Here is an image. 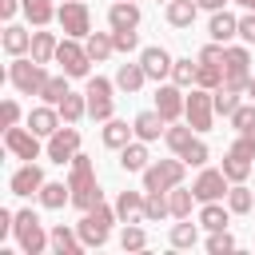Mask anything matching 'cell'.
Instances as JSON below:
<instances>
[{"label": "cell", "mask_w": 255, "mask_h": 255, "mask_svg": "<svg viewBox=\"0 0 255 255\" xmlns=\"http://www.w3.org/2000/svg\"><path fill=\"white\" fill-rule=\"evenodd\" d=\"M68 187H72V203H76L80 211H88V207H96V203L104 199V191H100V183H96V163H92L88 155H76V159L68 163Z\"/></svg>", "instance_id": "cell-1"}, {"label": "cell", "mask_w": 255, "mask_h": 255, "mask_svg": "<svg viewBox=\"0 0 255 255\" xmlns=\"http://www.w3.org/2000/svg\"><path fill=\"white\" fill-rule=\"evenodd\" d=\"M120 215H116V207H108L104 199L96 203V207H88L84 211V219L76 223V231H80V239H84V247H104L108 243V231H112V223H116Z\"/></svg>", "instance_id": "cell-2"}, {"label": "cell", "mask_w": 255, "mask_h": 255, "mask_svg": "<svg viewBox=\"0 0 255 255\" xmlns=\"http://www.w3.org/2000/svg\"><path fill=\"white\" fill-rule=\"evenodd\" d=\"M8 80H12V88H16L20 96H40L44 84H48V72H44L40 60H32V56H16L12 68H8Z\"/></svg>", "instance_id": "cell-3"}, {"label": "cell", "mask_w": 255, "mask_h": 255, "mask_svg": "<svg viewBox=\"0 0 255 255\" xmlns=\"http://www.w3.org/2000/svg\"><path fill=\"white\" fill-rule=\"evenodd\" d=\"M191 131H195L191 124H187V128H167V131H163V139H167V147H171V151H175L183 163H191V167H203L211 151H207V143H203V139H195Z\"/></svg>", "instance_id": "cell-4"}, {"label": "cell", "mask_w": 255, "mask_h": 255, "mask_svg": "<svg viewBox=\"0 0 255 255\" xmlns=\"http://www.w3.org/2000/svg\"><path fill=\"white\" fill-rule=\"evenodd\" d=\"M12 231H16L24 255H40L44 247H52V235L44 231V223H40L36 211H16V227H12Z\"/></svg>", "instance_id": "cell-5"}, {"label": "cell", "mask_w": 255, "mask_h": 255, "mask_svg": "<svg viewBox=\"0 0 255 255\" xmlns=\"http://www.w3.org/2000/svg\"><path fill=\"white\" fill-rule=\"evenodd\" d=\"M183 159L175 155V159H155V163H147L143 167V191H171V187H179L183 183Z\"/></svg>", "instance_id": "cell-6"}, {"label": "cell", "mask_w": 255, "mask_h": 255, "mask_svg": "<svg viewBox=\"0 0 255 255\" xmlns=\"http://www.w3.org/2000/svg\"><path fill=\"white\" fill-rule=\"evenodd\" d=\"M56 20H60V28H64L68 36H76V40H88V36H92V16H88V4H84V0H64V4L56 8Z\"/></svg>", "instance_id": "cell-7"}, {"label": "cell", "mask_w": 255, "mask_h": 255, "mask_svg": "<svg viewBox=\"0 0 255 255\" xmlns=\"http://www.w3.org/2000/svg\"><path fill=\"white\" fill-rule=\"evenodd\" d=\"M56 64H60V68H64V76H72V80H80V76H88V72H92V56H88V48H84V44H76V36L60 40V48H56Z\"/></svg>", "instance_id": "cell-8"}, {"label": "cell", "mask_w": 255, "mask_h": 255, "mask_svg": "<svg viewBox=\"0 0 255 255\" xmlns=\"http://www.w3.org/2000/svg\"><path fill=\"white\" fill-rule=\"evenodd\" d=\"M84 96H88V116H92V120H100V124H108V120H112V112H116V100H112V80L92 76Z\"/></svg>", "instance_id": "cell-9"}, {"label": "cell", "mask_w": 255, "mask_h": 255, "mask_svg": "<svg viewBox=\"0 0 255 255\" xmlns=\"http://www.w3.org/2000/svg\"><path fill=\"white\" fill-rule=\"evenodd\" d=\"M183 120H187L195 131H207V128H211V120H215V100H211L207 88H191L187 108H183Z\"/></svg>", "instance_id": "cell-10"}, {"label": "cell", "mask_w": 255, "mask_h": 255, "mask_svg": "<svg viewBox=\"0 0 255 255\" xmlns=\"http://www.w3.org/2000/svg\"><path fill=\"white\" fill-rule=\"evenodd\" d=\"M247 80H251V52L247 48H227V56H223V84L247 92Z\"/></svg>", "instance_id": "cell-11"}, {"label": "cell", "mask_w": 255, "mask_h": 255, "mask_svg": "<svg viewBox=\"0 0 255 255\" xmlns=\"http://www.w3.org/2000/svg\"><path fill=\"white\" fill-rule=\"evenodd\" d=\"M44 151H48V159H52V163H72V159L80 155V131H76L72 124H68V128H60V131H52Z\"/></svg>", "instance_id": "cell-12"}, {"label": "cell", "mask_w": 255, "mask_h": 255, "mask_svg": "<svg viewBox=\"0 0 255 255\" xmlns=\"http://www.w3.org/2000/svg\"><path fill=\"white\" fill-rule=\"evenodd\" d=\"M251 167H255V151H251L243 139H235V143L227 147V155H223V175H227L231 183H243V179L251 175Z\"/></svg>", "instance_id": "cell-13"}, {"label": "cell", "mask_w": 255, "mask_h": 255, "mask_svg": "<svg viewBox=\"0 0 255 255\" xmlns=\"http://www.w3.org/2000/svg\"><path fill=\"white\" fill-rule=\"evenodd\" d=\"M4 147L16 159H40V135L32 128H4Z\"/></svg>", "instance_id": "cell-14"}, {"label": "cell", "mask_w": 255, "mask_h": 255, "mask_svg": "<svg viewBox=\"0 0 255 255\" xmlns=\"http://www.w3.org/2000/svg\"><path fill=\"white\" fill-rule=\"evenodd\" d=\"M231 179L223 175V167H207V171H199V179L191 183V191H195V199L199 203H211V199H223L231 187H227Z\"/></svg>", "instance_id": "cell-15"}, {"label": "cell", "mask_w": 255, "mask_h": 255, "mask_svg": "<svg viewBox=\"0 0 255 255\" xmlns=\"http://www.w3.org/2000/svg\"><path fill=\"white\" fill-rule=\"evenodd\" d=\"M183 108H187V96L179 92V84H159V88H155V112H159L167 124H175V120L183 116Z\"/></svg>", "instance_id": "cell-16"}, {"label": "cell", "mask_w": 255, "mask_h": 255, "mask_svg": "<svg viewBox=\"0 0 255 255\" xmlns=\"http://www.w3.org/2000/svg\"><path fill=\"white\" fill-rule=\"evenodd\" d=\"M48 179H44V171H40V163H24V167H16L12 171V179H8V187H12V195H40V187H44Z\"/></svg>", "instance_id": "cell-17"}, {"label": "cell", "mask_w": 255, "mask_h": 255, "mask_svg": "<svg viewBox=\"0 0 255 255\" xmlns=\"http://www.w3.org/2000/svg\"><path fill=\"white\" fill-rule=\"evenodd\" d=\"M108 24H112V32H135V28H139V4H131V0H112Z\"/></svg>", "instance_id": "cell-18"}, {"label": "cell", "mask_w": 255, "mask_h": 255, "mask_svg": "<svg viewBox=\"0 0 255 255\" xmlns=\"http://www.w3.org/2000/svg\"><path fill=\"white\" fill-rule=\"evenodd\" d=\"M139 64H143L147 80H155V84H159L163 76H171V64H175V60H171L159 44H151V48H143V52H139Z\"/></svg>", "instance_id": "cell-19"}, {"label": "cell", "mask_w": 255, "mask_h": 255, "mask_svg": "<svg viewBox=\"0 0 255 255\" xmlns=\"http://www.w3.org/2000/svg\"><path fill=\"white\" fill-rule=\"evenodd\" d=\"M116 215H120V223H143V219H147V199H143L139 191H120Z\"/></svg>", "instance_id": "cell-20"}, {"label": "cell", "mask_w": 255, "mask_h": 255, "mask_svg": "<svg viewBox=\"0 0 255 255\" xmlns=\"http://www.w3.org/2000/svg\"><path fill=\"white\" fill-rule=\"evenodd\" d=\"M60 108L56 104H44V108H32L28 112V128L36 131V135H52V131H60Z\"/></svg>", "instance_id": "cell-21"}, {"label": "cell", "mask_w": 255, "mask_h": 255, "mask_svg": "<svg viewBox=\"0 0 255 255\" xmlns=\"http://www.w3.org/2000/svg\"><path fill=\"white\" fill-rule=\"evenodd\" d=\"M131 128H135V135H139L143 143H151V139H159V135L167 131V120L151 108V112H139V116L131 120Z\"/></svg>", "instance_id": "cell-22"}, {"label": "cell", "mask_w": 255, "mask_h": 255, "mask_svg": "<svg viewBox=\"0 0 255 255\" xmlns=\"http://www.w3.org/2000/svg\"><path fill=\"white\" fill-rule=\"evenodd\" d=\"M48 235H52V251H56V255H80V251H84L80 231H72V227H64V223H56Z\"/></svg>", "instance_id": "cell-23"}, {"label": "cell", "mask_w": 255, "mask_h": 255, "mask_svg": "<svg viewBox=\"0 0 255 255\" xmlns=\"http://www.w3.org/2000/svg\"><path fill=\"white\" fill-rule=\"evenodd\" d=\"M207 36L211 40H219V44H227L231 36H239V16H231V12H211V24H207Z\"/></svg>", "instance_id": "cell-24"}, {"label": "cell", "mask_w": 255, "mask_h": 255, "mask_svg": "<svg viewBox=\"0 0 255 255\" xmlns=\"http://www.w3.org/2000/svg\"><path fill=\"white\" fill-rule=\"evenodd\" d=\"M0 44H4L8 56H28V52H32V32L20 28V24H8L4 36H0Z\"/></svg>", "instance_id": "cell-25"}, {"label": "cell", "mask_w": 255, "mask_h": 255, "mask_svg": "<svg viewBox=\"0 0 255 255\" xmlns=\"http://www.w3.org/2000/svg\"><path fill=\"white\" fill-rule=\"evenodd\" d=\"M40 203H44L48 211H60L64 203H72V187L60 183V179H48V183L40 187Z\"/></svg>", "instance_id": "cell-26"}, {"label": "cell", "mask_w": 255, "mask_h": 255, "mask_svg": "<svg viewBox=\"0 0 255 255\" xmlns=\"http://www.w3.org/2000/svg\"><path fill=\"white\" fill-rule=\"evenodd\" d=\"M195 12H199L195 0H167V24L171 28H191L195 24Z\"/></svg>", "instance_id": "cell-27"}, {"label": "cell", "mask_w": 255, "mask_h": 255, "mask_svg": "<svg viewBox=\"0 0 255 255\" xmlns=\"http://www.w3.org/2000/svg\"><path fill=\"white\" fill-rule=\"evenodd\" d=\"M143 80H147V72H143V64H120V72H116V88L120 92H139L143 88Z\"/></svg>", "instance_id": "cell-28"}, {"label": "cell", "mask_w": 255, "mask_h": 255, "mask_svg": "<svg viewBox=\"0 0 255 255\" xmlns=\"http://www.w3.org/2000/svg\"><path fill=\"white\" fill-rule=\"evenodd\" d=\"M227 215H231V207H219V199H211V203L199 207V227H207V231H227Z\"/></svg>", "instance_id": "cell-29"}, {"label": "cell", "mask_w": 255, "mask_h": 255, "mask_svg": "<svg viewBox=\"0 0 255 255\" xmlns=\"http://www.w3.org/2000/svg\"><path fill=\"white\" fill-rule=\"evenodd\" d=\"M56 48H60V40H56L52 32H32V60L52 64V60H56Z\"/></svg>", "instance_id": "cell-30"}, {"label": "cell", "mask_w": 255, "mask_h": 255, "mask_svg": "<svg viewBox=\"0 0 255 255\" xmlns=\"http://www.w3.org/2000/svg\"><path fill=\"white\" fill-rule=\"evenodd\" d=\"M84 116H88V96L68 92V96L60 100V120H64V124H80Z\"/></svg>", "instance_id": "cell-31"}, {"label": "cell", "mask_w": 255, "mask_h": 255, "mask_svg": "<svg viewBox=\"0 0 255 255\" xmlns=\"http://www.w3.org/2000/svg\"><path fill=\"white\" fill-rule=\"evenodd\" d=\"M120 167H124V171H143V167H147V147H143V139L120 147Z\"/></svg>", "instance_id": "cell-32"}, {"label": "cell", "mask_w": 255, "mask_h": 255, "mask_svg": "<svg viewBox=\"0 0 255 255\" xmlns=\"http://www.w3.org/2000/svg\"><path fill=\"white\" fill-rule=\"evenodd\" d=\"M131 131H135V128H128L124 120L112 116V120L104 124V147H124V143H131Z\"/></svg>", "instance_id": "cell-33"}, {"label": "cell", "mask_w": 255, "mask_h": 255, "mask_svg": "<svg viewBox=\"0 0 255 255\" xmlns=\"http://www.w3.org/2000/svg\"><path fill=\"white\" fill-rule=\"evenodd\" d=\"M20 8H24V16H28L36 28H44L48 20H56V8H52V0H20Z\"/></svg>", "instance_id": "cell-34"}, {"label": "cell", "mask_w": 255, "mask_h": 255, "mask_svg": "<svg viewBox=\"0 0 255 255\" xmlns=\"http://www.w3.org/2000/svg\"><path fill=\"white\" fill-rule=\"evenodd\" d=\"M227 207H231V215H247V211L255 207V195H251V187H247V183H235V187L227 191Z\"/></svg>", "instance_id": "cell-35"}, {"label": "cell", "mask_w": 255, "mask_h": 255, "mask_svg": "<svg viewBox=\"0 0 255 255\" xmlns=\"http://www.w3.org/2000/svg\"><path fill=\"white\" fill-rule=\"evenodd\" d=\"M84 48H88V56H92V60H96V64H100V60H108V56H112V52H116V40H112V36H108V32H92V36H88V44H84Z\"/></svg>", "instance_id": "cell-36"}, {"label": "cell", "mask_w": 255, "mask_h": 255, "mask_svg": "<svg viewBox=\"0 0 255 255\" xmlns=\"http://www.w3.org/2000/svg\"><path fill=\"white\" fill-rule=\"evenodd\" d=\"M211 100H215V112L231 120V112L239 108V88H227V84H219V88L211 92Z\"/></svg>", "instance_id": "cell-37"}, {"label": "cell", "mask_w": 255, "mask_h": 255, "mask_svg": "<svg viewBox=\"0 0 255 255\" xmlns=\"http://www.w3.org/2000/svg\"><path fill=\"white\" fill-rule=\"evenodd\" d=\"M167 199H171V215H175V219H187V215H191V203H195V191H187V187H171Z\"/></svg>", "instance_id": "cell-38"}, {"label": "cell", "mask_w": 255, "mask_h": 255, "mask_svg": "<svg viewBox=\"0 0 255 255\" xmlns=\"http://www.w3.org/2000/svg\"><path fill=\"white\" fill-rule=\"evenodd\" d=\"M195 243H199V223L183 219L171 227V247H195Z\"/></svg>", "instance_id": "cell-39"}, {"label": "cell", "mask_w": 255, "mask_h": 255, "mask_svg": "<svg viewBox=\"0 0 255 255\" xmlns=\"http://www.w3.org/2000/svg\"><path fill=\"white\" fill-rule=\"evenodd\" d=\"M68 80H72V76H48V84H44V92H40V96H44V104H56V108H60V100L72 92V88H68Z\"/></svg>", "instance_id": "cell-40"}, {"label": "cell", "mask_w": 255, "mask_h": 255, "mask_svg": "<svg viewBox=\"0 0 255 255\" xmlns=\"http://www.w3.org/2000/svg\"><path fill=\"white\" fill-rule=\"evenodd\" d=\"M163 215H171V199H167V191H147V223H159Z\"/></svg>", "instance_id": "cell-41"}, {"label": "cell", "mask_w": 255, "mask_h": 255, "mask_svg": "<svg viewBox=\"0 0 255 255\" xmlns=\"http://www.w3.org/2000/svg\"><path fill=\"white\" fill-rule=\"evenodd\" d=\"M120 247H124V251H143V247H147V231H143L139 223H124Z\"/></svg>", "instance_id": "cell-42"}, {"label": "cell", "mask_w": 255, "mask_h": 255, "mask_svg": "<svg viewBox=\"0 0 255 255\" xmlns=\"http://www.w3.org/2000/svg\"><path fill=\"white\" fill-rule=\"evenodd\" d=\"M195 76H199V60H195V64H191V60H175V64H171V80H175L179 88H191Z\"/></svg>", "instance_id": "cell-43"}, {"label": "cell", "mask_w": 255, "mask_h": 255, "mask_svg": "<svg viewBox=\"0 0 255 255\" xmlns=\"http://www.w3.org/2000/svg\"><path fill=\"white\" fill-rule=\"evenodd\" d=\"M219 84H223V68H219V64H199L195 88H207V92H215Z\"/></svg>", "instance_id": "cell-44"}, {"label": "cell", "mask_w": 255, "mask_h": 255, "mask_svg": "<svg viewBox=\"0 0 255 255\" xmlns=\"http://www.w3.org/2000/svg\"><path fill=\"white\" fill-rule=\"evenodd\" d=\"M207 251H211V255H227V251H235V239H231L227 231H211V239H207Z\"/></svg>", "instance_id": "cell-45"}, {"label": "cell", "mask_w": 255, "mask_h": 255, "mask_svg": "<svg viewBox=\"0 0 255 255\" xmlns=\"http://www.w3.org/2000/svg\"><path fill=\"white\" fill-rule=\"evenodd\" d=\"M251 124H255V104H239V108L231 112V128L243 131V128H251Z\"/></svg>", "instance_id": "cell-46"}, {"label": "cell", "mask_w": 255, "mask_h": 255, "mask_svg": "<svg viewBox=\"0 0 255 255\" xmlns=\"http://www.w3.org/2000/svg\"><path fill=\"white\" fill-rule=\"evenodd\" d=\"M20 124V104L16 100H4L0 104V128H16Z\"/></svg>", "instance_id": "cell-47"}, {"label": "cell", "mask_w": 255, "mask_h": 255, "mask_svg": "<svg viewBox=\"0 0 255 255\" xmlns=\"http://www.w3.org/2000/svg\"><path fill=\"white\" fill-rule=\"evenodd\" d=\"M112 40H116V52H135V44H139L135 32H112Z\"/></svg>", "instance_id": "cell-48"}, {"label": "cell", "mask_w": 255, "mask_h": 255, "mask_svg": "<svg viewBox=\"0 0 255 255\" xmlns=\"http://www.w3.org/2000/svg\"><path fill=\"white\" fill-rule=\"evenodd\" d=\"M239 36L247 40V44H255V12L247 8V16H239Z\"/></svg>", "instance_id": "cell-49"}, {"label": "cell", "mask_w": 255, "mask_h": 255, "mask_svg": "<svg viewBox=\"0 0 255 255\" xmlns=\"http://www.w3.org/2000/svg\"><path fill=\"white\" fill-rule=\"evenodd\" d=\"M16 8H20V0H0V16H4V20H12Z\"/></svg>", "instance_id": "cell-50"}, {"label": "cell", "mask_w": 255, "mask_h": 255, "mask_svg": "<svg viewBox=\"0 0 255 255\" xmlns=\"http://www.w3.org/2000/svg\"><path fill=\"white\" fill-rule=\"evenodd\" d=\"M239 139H243V143L255 151V124H251V128H243V131H239Z\"/></svg>", "instance_id": "cell-51"}, {"label": "cell", "mask_w": 255, "mask_h": 255, "mask_svg": "<svg viewBox=\"0 0 255 255\" xmlns=\"http://www.w3.org/2000/svg\"><path fill=\"white\" fill-rule=\"evenodd\" d=\"M195 4H199V8H207V12H219L227 0H195Z\"/></svg>", "instance_id": "cell-52"}, {"label": "cell", "mask_w": 255, "mask_h": 255, "mask_svg": "<svg viewBox=\"0 0 255 255\" xmlns=\"http://www.w3.org/2000/svg\"><path fill=\"white\" fill-rule=\"evenodd\" d=\"M247 96H251V100H255V76H251V80H247Z\"/></svg>", "instance_id": "cell-53"}, {"label": "cell", "mask_w": 255, "mask_h": 255, "mask_svg": "<svg viewBox=\"0 0 255 255\" xmlns=\"http://www.w3.org/2000/svg\"><path fill=\"white\" fill-rule=\"evenodd\" d=\"M235 4H243V8H255V0H235Z\"/></svg>", "instance_id": "cell-54"}, {"label": "cell", "mask_w": 255, "mask_h": 255, "mask_svg": "<svg viewBox=\"0 0 255 255\" xmlns=\"http://www.w3.org/2000/svg\"><path fill=\"white\" fill-rule=\"evenodd\" d=\"M131 4H135V0H131Z\"/></svg>", "instance_id": "cell-55"}, {"label": "cell", "mask_w": 255, "mask_h": 255, "mask_svg": "<svg viewBox=\"0 0 255 255\" xmlns=\"http://www.w3.org/2000/svg\"><path fill=\"white\" fill-rule=\"evenodd\" d=\"M251 12H255V8H251Z\"/></svg>", "instance_id": "cell-56"}]
</instances>
